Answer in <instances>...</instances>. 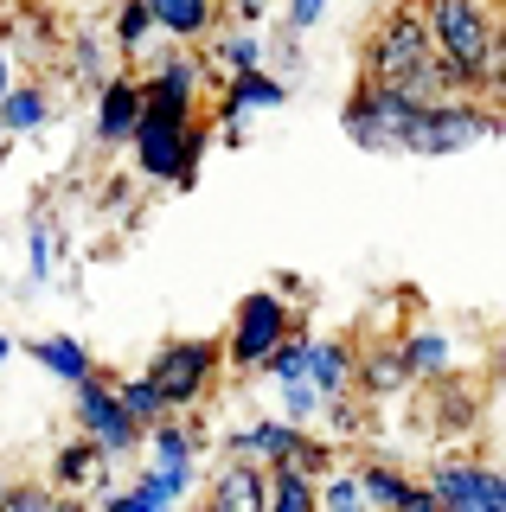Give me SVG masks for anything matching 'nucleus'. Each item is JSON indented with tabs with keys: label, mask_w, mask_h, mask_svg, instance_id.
Instances as JSON below:
<instances>
[{
	"label": "nucleus",
	"mask_w": 506,
	"mask_h": 512,
	"mask_svg": "<svg viewBox=\"0 0 506 512\" xmlns=\"http://www.w3.org/2000/svg\"><path fill=\"white\" fill-rule=\"evenodd\" d=\"M225 13H231L237 26H257L263 13H270V0H225Z\"/></svg>",
	"instance_id": "e433bc0d"
},
{
	"label": "nucleus",
	"mask_w": 506,
	"mask_h": 512,
	"mask_svg": "<svg viewBox=\"0 0 506 512\" xmlns=\"http://www.w3.org/2000/svg\"><path fill=\"white\" fill-rule=\"evenodd\" d=\"M135 122H141V77L135 71H109L97 84V122H90L97 148H129Z\"/></svg>",
	"instance_id": "4468645a"
},
{
	"label": "nucleus",
	"mask_w": 506,
	"mask_h": 512,
	"mask_svg": "<svg viewBox=\"0 0 506 512\" xmlns=\"http://www.w3.org/2000/svg\"><path fill=\"white\" fill-rule=\"evenodd\" d=\"M263 512H321V506H314V480L295 474L289 461L270 468V500H263Z\"/></svg>",
	"instance_id": "7c9ffc66"
},
{
	"label": "nucleus",
	"mask_w": 506,
	"mask_h": 512,
	"mask_svg": "<svg viewBox=\"0 0 506 512\" xmlns=\"http://www.w3.org/2000/svg\"><path fill=\"white\" fill-rule=\"evenodd\" d=\"M205 64H212V77H237V71H257V64H270V45H263V32L257 26H218L212 39L199 45Z\"/></svg>",
	"instance_id": "4be33fe9"
},
{
	"label": "nucleus",
	"mask_w": 506,
	"mask_h": 512,
	"mask_svg": "<svg viewBox=\"0 0 506 512\" xmlns=\"http://www.w3.org/2000/svg\"><path fill=\"white\" fill-rule=\"evenodd\" d=\"M302 327L289 308V295L282 288H250V295H237V308H231V327H225V372L237 378H257L263 365H270V352L289 340V333Z\"/></svg>",
	"instance_id": "20e7f679"
},
{
	"label": "nucleus",
	"mask_w": 506,
	"mask_h": 512,
	"mask_svg": "<svg viewBox=\"0 0 506 512\" xmlns=\"http://www.w3.org/2000/svg\"><path fill=\"white\" fill-rule=\"evenodd\" d=\"M52 487L58 493H103L109 487V455L90 436H77V442H65L52 455Z\"/></svg>",
	"instance_id": "412c9836"
},
{
	"label": "nucleus",
	"mask_w": 506,
	"mask_h": 512,
	"mask_svg": "<svg viewBox=\"0 0 506 512\" xmlns=\"http://www.w3.org/2000/svg\"><path fill=\"white\" fill-rule=\"evenodd\" d=\"M334 461H340V442H327V436H314V429H308V436L295 442L289 468H295V474H308V480H321L327 468H334ZM276 468H282V461H276Z\"/></svg>",
	"instance_id": "2f4dec72"
},
{
	"label": "nucleus",
	"mask_w": 506,
	"mask_h": 512,
	"mask_svg": "<svg viewBox=\"0 0 506 512\" xmlns=\"http://www.w3.org/2000/svg\"><path fill=\"white\" fill-rule=\"evenodd\" d=\"M353 474H359V487H366L372 512H442L430 480H417L410 468H398V461H385V455H359Z\"/></svg>",
	"instance_id": "ddd939ff"
},
{
	"label": "nucleus",
	"mask_w": 506,
	"mask_h": 512,
	"mask_svg": "<svg viewBox=\"0 0 506 512\" xmlns=\"http://www.w3.org/2000/svg\"><path fill=\"white\" fill-rule=\"evenodd\" d=\"M52 90H45V84H26V77H13V90L7 96H0V135H39V128L45 122H52Z\"/></svg>",
	"instance_id": "5701e85b"
},
{
	"label": "nucleus",
	"mask_w": 506,
	"mask_h": 512,
	"mask_svg": "<svg viewBox=\"0 0 506 512\" xmlns=\"http://www.w3.org/2000/svg\"><path fill=\"white\" fill-rule=\"evenodd\" d=\"M353 391L366 397V404H385V397L410 391V372H404V352L391 333H378V340H359V365H353Z\"/></svg>",
	"instance_id": "f3484780"
},
{
	"label": "nucleus",
	"mask_w": 506,
	"mask_h": 512,
	"mask_svg": "<svg viewBox=\"0 0 506 512\" xmlns=\"http://www.w3.org/2000/svg\"><path fill=\"white\" fill-rule=\"evenodd\" d=\"M7 148H13V141H7V135H0V167H7Z\"/></svg>",
	"instance_id": "79ce46f5"
},
{
	"label": "nucleus",
	"mask_w": 506,
	"mask_h": 512,
	"mask_svg": "<svg viewBox=\"0 0 506 512\" xmlns=\"http://www.w3.org/2000/svg\"><path fill=\"white\" fill-rule=\"evenodd\" d=\"M148 13L167 45H205L225 20V0H148Z\"/></svg>",
	"instance_id": "aec40b11"
},
{
	"label": "nucleus",
	"mask_w": 506,
	"mask_h": 512,
	"mask_svg": "<svg viewBox=\"0 0 506 512\" xmlns=\"http://www.w3.org/2000/svg\"><path fill=\"white\" fill-rule=\"evenodd\" d=\"M212 90H218V77L199 45H167L141 71V109H161V116H199V103Z\"/></svg>",
	"instance_id": "6e6552de"
},
{
	"label": "nucleus",
	"mask_w": 506,
	"mask_h": 512,
	"mask_svg": "<svg viewBox=\"0 0 506 512\" xmlns=\"http://www.w3.org/2000/svg\"><path fill=\"white\" fill-rule=\"evenodd\" d=\"M71 416H77V436H90L109 461H122V455L141 448V429L129 423V410L116 404V384H109L103 365L84 384H71Z\"/></svg>",
	"instance_id": "9d476101"
},
{
	"label": "nucleus",
	"mask_w": 506,
	"mask_h": 512,
	"mask_svg": "<svg viewBox=\"0 0 506 512\" xmlns=\"http://www.w3.org/2000/svg\"><path fill=\"white\" fill-rule=\"evenodd\" d=\"M109 58H116V52H109V45L97 39V32H77V39H71V64H77V71L90 77V84H103V77L116 71Z\"/></svg>",
	"instance_id": "72a5a7b5"
},
{
	"label": "nucleus",
	"mask_w": 506,
	"mask_h": 512,
	"mask_svg": "<svg viewBox=\"0 0 506 512\" xmlns=\"http://www.w3.org/2000/svg\"><path fill=\"white\" fill-rule=\"evenodd\" d=\"M218 378H225V346L199 340V333H186V340H161L154 359H148V384L161 391V404L173 416L205 410V397L218 391Z\"/></svg>",
	"instance_id": "423d86ee"
},
{
	"label": "nucleus",
	"mask_w": 506,
	"mask_h": 512,
	"mask_svg": "<svg viewBox=\"0 0 506 512\" xmlns=\"http://www.w3.org/2000/svg\"><path fill=\"white\" fill-rule=\"evenodd\" d=\"M359 77L404 90L410 103H442V96H462V90H468L462 77H455L449 64L436 58L430 26H423L417 0H391V7L372 20L366 52H359Z\"/></svg>",
	"instance_id": "f257e3e1"
},
{
	"label": "nucleus",
	"mask_w": 506,
	"mask_h": 512,
	"mask_svg": "<svg viewBox=\"0 0 506 512\" xmlns=\"http://www.w3.org/2000/svg\"><path fill=\"white\" fill-rule=\"evenodd\" d=\"M442 512H468V506H442Z\"/></svg>",
	"instance_id": "c03bdc74"
},
{
	"label": "nucleus",
	"mask_w": 506,
	"mask_h": 512,
	"mask_svg": "<svg viewBox=\"0 0 506 512\" xmlns=\"http://www.w3.org/2000/svg\"><path fill=\"white\" fill-rule=\"evenodd\" d=\"M13 77H20V71H13V45H0V96L13 90Z\"/></svg>",
	"instance_id": "ea45409f"
},
{
	"label": "nucleus",
	"mask_w": 506,
	"mask_h": 512,
	"mask_svg": "<svg viewBox=\"0 0 506 512\" xmlns=\"http://www.w3.org/2000/svg\"><path fill=\"white\" fill-rule=\"evenodd\" d=\"M26 352H33V359L58 384H84L90 372H97V359H90V346L77 340V333H45V340H26Z\"/></svg>",
	"instance_id": "b1692460"
},
{
	"label": "nucleus",
	"mask_w": 506,
	"mask_h": 512,
	"mask_svg": "<svg viewBox=\"0 0 506 512\" xmlns=\"http://www.w3.org/2000/svg\"><path fill=\"white\" fill-rule=\"evenodd\" d=\"M13 346H20V340H7V333H0V365H7V359H13Z\"/></svg>",
	"instance_id": "a19ab883"
},
{
	"label": "nucleus",
	"mask_w": 506,
	"mask_h": 512,
	"mask_svg": "<svg viewBox=\"0 0 506 512\" xmlns=\"http://www.w3.org/2000/svg\"><path fill=\"white\" fill-rule=\"evenodd\" d=\"M205 148H212V116H161V109H141V122L129 135L135 173L154 186H193Z\"/></svg>",
	"instance_id": "f03ea898"
},
{
	"label": "nucleus",
	"mask_w": 506,
	"mask_h": 512,
	"mask_svg": "<svg viewBox=\"0 0 506 512\" xmlns=\"http://www.w3.org/2000/svg\"><path fill=\"white\" fill-rule=\"evenodd\" d=\"M52 493L45 480H7V493H0V512H52Z\"/></svg>",
	"instance_id": "f704fd0d"
},
{
	"label": "nucleus",
	"mask_w": 506,
	"mask_h": 512,
	"mask_svg": "<svg viewBox=\"0 0 506 512\" xmlns=\"http://www.w3.org/2000/svg\"><path fill=\"white\" fill-rule=\"evenodd\" d=\"M263 500H270V468H257V461H244V455L218 461L212 487H205V506H218V512H263Z\"/></svg>",
	"instance_id": "6ab92c4d"
},
{
	"label": "nucleus",
	"mask_w": 506,
	"mask_h": 512,
	"mask_svg": "<svg viewBox=\"0 0 506 512\" xmlns=\"http://www.w3.org/2000/svg\"><path fill=\"white\" fill-rule=\"evenodd\" d=\"M193 512H218V506H205V500H199V506H193Z\"/></svg>",
	"instance_id": "37998d69"
},
{
	"label": "nucleus",
	"mask_w": 506,
	"mask_h": 512,
	"mask_svg": "<svg viewBox=\"0 0 506 512\" xmlns=\"http://www.w3.org/2000/svg\"><path fill=\"white\" fill-rule=\"evenodd\" d=\"M410 116H417V103H410L404 90L359 77V84L346 90V103H340V135L353 141V148H366V154H404Z\"/></svg>",
	"instance_id": "0eeeda50"
},
{
	"label": "nucleus",
	"mask_w": 506,
	"mask_h": 512,
	"mask_svg": "<svg viewBox=\"0 0 506 512\" xmlns=\"http://www.w3.org/2000/svg\"><path fill=\"white\" fill-rule=\"evenodd\" d=\"M430 493L442 506H468V512H506V474L487 468V461L474 455H442L430 474Z\"/></svg>",
	"instance_id": "f8f14e48"
},
{
	"label": "nucleus",
	"mask_w": 506,
	"mask_h": 512,
	"mask_svg": "<svg viewBox=\"0 0 506 512\" xmlns=\"http://www.w3.org/2000/svg\"><path fill=\"white\" fill-rule=\"evenodd\" d=\"M0 493H7V474H0Z\"/></svg>",
	"instance_id": "a18cd8bd"
},
{
	"label": "nucleus",
	"mask_w": 506,
	"mask_h": 512,
	"mask_svg": "<svg viewBox=\"0 0 506 512\" xmlns=\"http://www.w3.org/2000/svg\"><path fill=\"white\" fill-rule=\"evenodd\" d=\"M109 384H116V404L129 410V423L141 429V436H148V429L161 423V416H173V410L161 404V391L148 384V372H135V378H109Z\"/></svg>",
	"instance_id": "bb28decb"
},
{
	"label": "nucleus",
	"mask_w": 506,
	"mask_h": 512,
	"mask_svg": "<svg viewBox=\"0 0 506 512\" xmlns=\"http://www.w3.org/2000/svg\"><path fill=\"white\" fill-rule=\"evenodd\" d=\"M430 410H436V423H442V429H468V423H474V410H481V391L449 372V378H436Z\"/></svg>",
	"instance_id": "cd10ccee"
},
{
	"label": "nucleus",
	"mask_w": 506,
	"mask_h": 512,
	"mask_svg": "<svg viewBox=\"0 0 506 512\" xmlns=\"http://www.w3.org/2000/svg\"><path fill=\"white\" fill-rule=\"evenodd\" d=\"M218 103H212V135L237 148L244 141V122L263 116V109H282L289 103V77H276L270 64H257V71H237V77H218Z\"/></svg>",
	"instance_id": "9b49d317"
},
{
	"label": "nucleus",
	"mask_w": 506,
	"mask_h": 512,
	"mask_svg": "<svg viewBox=\"0 0 506 512\" xmlns=\"http://www.w3.org/2000/svg\"><path fill=\"white\" fill-rule=\"evenodd\" d=\"M474 96H481V103L506 122V13H500V26H494V45H487L481 77H474Z\"/></svg>",
	"instance_id": "c756f323"
},
{
	"label": "nucleus",
	"mask_w": 506,
	"mask_h": 512,
	"mask_svg": "<svg viewBox=\"0 0 506 512\" xmlns=\"http://www.w3.org/2000/svg\"><path fill=\"white\" fill-rule=\"evenodd\" d=\"M97 512H180V506H173L148 474H135L129 487H103L97 493Z\"/></svg>",
	"instance_id": "c85d7f7f"
},
{
	"label": "nucleus",
	"mask_w": 506,
	"mask_h": 512,
	"mask_svg": "<svg viewBox=\"0 0 506 512\" xmlns=\"http://www.w3.org/2000/svg\"><path fill=\"white\" fill-rule=\"evenodd\" d=\"M52 224H45V218H33V224H26V276H33V282H52V269H58V256H52Z\"/></svg>",
	"instance_id": "473e14b6"
},
{
	"label": "nucleus",
	"mask_w": 506,
	"mask_h": 512,
	"mask_svg": "<svg viewBox=\"0 0 506 512\" xmlns=\"http://www.w3.org/2000/svg\"><path fill=\"white\" fill-rule=\"evenodd\" d=\"M154 39H161V32H154L148 0H116V13H109V52L116 58H148Z\"/></svg>",
	"instance_id": "393cba45"
},
{
	"label": "nucleus",
	"mask_w": 506,
	"mask_h": 512,
	"mask_svg": "<svg viewBox=\"0 0 506 512\" xmlns=\"http://www.w3.org/2000/svg\"><path fill=\"white\" fill-rule=\"evenodd\" d=\"M417 13L430 26L436 58L474 90V77L487 64V45H494V26H500V0H417Z\"/></svg>",
	"instance_id": "7ed1b4c3"
},
{
	"label": "nucleus",
	"mask_w": 506,
	"mask_h": 512,
	"mask_svg": "<svg viewBox=\"0 0 506 512\" xmlns=\"http://www.w3.org/2000/svg\"><path fill=\"white\" fill-rule=\"evenodd\" d=\"M52 512H97L84 493H52Z\"/></svg>",
	"instance_id": "58836bf2"
},
{
	"label": "nucleus",
	"mask_w": 506,
	"mask_h": 512,
	"mask_svg": "<svg viewBox=\"0 0 506 512\" xmlns=\"http://www.w3.org/2000/svg\"><path fill=\"white\" fill-rule=\"evenodd\" d=\"M314 506H321V512H372L366 487H359V474H353V461H334V468L314 480Z\"/></svg>",
	"instance_id": "a878e982"
},
{
	"label": "nucleus",
	"mask_w": 506,
	"mask_h": 512,
	"mask_svg": "<svg viewBox=\"0 0 506 512\" xmlns=\"http://www.w3.org/2000/svg\"><path fill=\"white\" fill-rule=\"evenodd\" d=\"M308 429L302 423H289V416H257V423H244V429H231L225 442V455H244V461H257V468H276V461H289L295 455V442H302Z\"/></svg>",
	"instance_id": "a211bd4d"
},
{
	"label": "nucleus",
	"mask_w": 506,
	"mask_h": 512,
	"mask_svg": "<svg viewBox=\"0 0 506 512\" xmlns=\"http://www.w3.org/2000/svg\"><path fill=\"white\" fill-rule=\"evenodd\" d=\"M487 372H494V384H500V391H506V333H500L494 346H487Z\"/></svg>",
	"instance_id": "4c0bfd02"
},
{
	"label": "nucleus",
	"mask_w": 506,
	"mask_h": 512,
	"mask_svg": "<svg viewBox=\"0 0 506 512\" xmlns=\"http://www.w3.org/2000/svg\"><path fill=\"white\" fill-rule=\"evenodd\" d=\"M353 365H359V340L308 333V359H302V372L314 378L321 404H340V397H353Z\"/></svg>",
	"instance_id": "dca6fc26"
},
{
	"label": "nucleus",
	"mask_w": 506,
	"mask_h": 512,
	"mask_svg": "<svg viewBox=\"0 0 506 512\" xmlns=\"http://www.w3.org/2000/svg\"><path fill=\"white\" fill-rule=\"evenodd\" d=\"M500 116L481 103L474 90L462 96H442V103H417V116H410V135H404V154L417 160H442V154H468L481 148V141L500 135Z\"/></svg>",
	"instance_id": "39448f33"
},
{
	"label": "nucleus",
	"mask_w": 506,
	"mask_h": 512,
	"mask_svg": "<svg viewBox=\"0 0 506 512\" xmlns=\"http://www.w3.org/2000/svg\"><path fill=\"white\" fill-rule=\"evenodd\" d=\"M141 442H148V468H141V474H148L173 506H186V493L199 487V448H205L199 423H193V416H161Z\"/></svg>",
	"instance_id": "1a4fd4ad"
},
{
	"label": "nucleus",
	"mask_w": 506,
	"mask_h": 512,
	"mask_svg": "<svg viewBox=\"0 0 506 512\" xmlns=\"http://www.w3.org/2000/svg\"><path fill=\"white\" fill-rule=\"evenodd\" d=\"M327 7H334V0H289V13H282V32H289V39H302V32H314L327 20Z\"/></svg>",
	"instance_id": "c9c22d12"
},
{
	"label": "nucleus",
	"mask_w": 506,
	"mask_h": 512,
	"mask_svg": "<svg viewBox=\"0 0 506 512\" xmlns=\"http://www.w3.org/2000/svg\"><path fill=\"white\" fill-rule=\"evenodd\" d=\"M391 340H398V352H404L410 384H436V378L455 372V333L436 327V320H410V327H398Z\"/></svg>",
	"instance_id": "2eb2a0df"
}]
</instances>
